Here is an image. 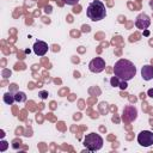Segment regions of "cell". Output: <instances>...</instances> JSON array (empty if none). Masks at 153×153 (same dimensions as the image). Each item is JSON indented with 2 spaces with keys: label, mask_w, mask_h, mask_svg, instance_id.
<instances>
[{
  "label": "cell",
  "mask_w": 153,
  "mask_h": 153,
  "mask_svg": "<svg viewBox=\"0 0 153 153\" xmlns=\"http://www.w3.org/2000/svg\"><path fill=\"white\" fill-rule=\"evenodd\" d=\"M114 74L118 79H121V80L129 81V80H131L135 76V74H136V67L134 66V63L131 61L121 59L114 66Z\"/></svg>",
  "instance_id": "cell-1"
},
{
  "label": "cell",
  "mask_w": 153,
  "mask_h": 153,
  "mask_svg": "<svg viewBox=\"0 0 153 153\" xmlns=\"http://www.w3.org/2000/svg\"><path fill=\"white\" fill-rule=\"evenodd\" d=\"M86 14H87L88 19H91L92 22H99V20L104 19L106 16L105 5L99 0H93L87 6Z\"/></svg>",
  "instance_id": "cell-2"
},
{
  "label": "cell",
  "mask_w": 153,
  "mask_h": 153,
  "mask_svg": "<svg viewBox=\"0 0 153 153\" xmlns=\"http://www.w3.org/2000/svg\"><path fill=\"white\" fill-rule=\"evenodd\" d=\"M84 146L86 147L87 151H91V152L99 151L103 147V137L99 134L90 133L84 139Z\"/></svg>",
  "instance_id": "cell-3"
},
{
  "label": "cell",
  "mask_w": 153,
  "mask_h": 153,
  "mask_svg": "<svg viewBox=\"0 0 153 153\" xmlns=\"http://www.w3.org/2000/svg\"><path fill=\"white\" fill-rule=\"evenodd\" d=\"M137 142L142 147H149L153 145V133L149 130H142L137 135Z\"/></svg>",
  "instance_id": "cell-4"
},
{
  "label": "cell",
  "mask_w": 153,
  "mask_h": 153,
  "mask_svg": "<svg viewBox=\"0 0 153 153\" xmlns=\"http://www.w3.org/2000/svg\"><path fill=\"white\" fill-rule=\"evenodd\" d=\"M137 118V110L134 105H126L122 112V120L124 122H133Z\"/></svg>",
  "instance_id": "cell-5"
},
{
  "label": "cell",
  "mask_w": 153,
  "mask_h": 153,
  "mask_svg": "<svg viewBox=\"0 0 153 153\" xmlns=\"http://www.w3.org/2000/svg\"><path fill=\"white\" fill-rule=\"evenodd\" d=\"M105 68V61L102 57H94L88 63V69L92 73H100Z\"/></svg>",
  "instance_id": "cell-6"
},
{
  "label": "cell",
  "mask_w": 153,
  "mask_h": 153,
  "mask_svg": "<svg viewBox=\"0 0 153 153\" xmlns=\"http://www.w3.org/2000/svg\"><path fill=\"white\" fill-rule=\"evenodd\" d=\"M151 24V18L146 13H140L135 19V26L141 30H146Z\"/></svg>",
  "instance_id": "cell-7"
},
{
  "label": "cell",
  "mask_w": 153,
  "mask_h": 153,
  "mask_svg": "<svg viewBox=\"0 0 153 153\" xmlns=\"http://www.w3.org/2000/svg\"><path fill=\"white\" fill-rule=\"evenodd\" d=\"M32 49H33V53H35L37 56H43V55L47 54L49 47H48V44H47L45 42H43V41H37V42L33 44V48H32Z\"/></svg>",
  "instance_id": "cell-8"
},
{
  "label": "cell",
  "mask_w": 153,
  "mask_h": 153,
  "mask_svg": "<svg viewBox=\"0 0 153 153\" xmlns=\"http://www.w3.org/2000/svg\"><path fill=\"white\" fill-rule=\"evenodd\" d=\"M141 76L143 80L148 81L151 79H153V66L152 65H146L142 67L141 69Z\"/></svg>",
  "instance_id": "cell-9"
},
{
  "label": "cell",
  "mask_w": 153,
  "mask_h": 153,
  "mask_svg": "<svg viewBox=\"0 0 153 153\" xmlns=\"http://www.w3.org/2000/svg\"><path fill=\"white\" fill-rule=\"evenodd\" d=\"M2 99H4V102H5L7 105H12V104L16 102L14 94H13L12 92H6V93L4 94V97H2Z\"/></svg>",
  "instance_id": "cell-10"
},
{
  "label": "cell",
  "mask_w": 153,
  "mask_h": 153,
  "mask_svg": "<svg viewBox=\"0 0 153 153\" xmlns=\"http://www.w3.org/2000/svg\"><path fill=\"white\" fill-rule=\"evenodd\" d=\"M14 99H16L17 103H24L26 100V94L22 91H17L14 93Z\"/></svg>",
  "instance_id": "cell-11"
},
{
  "label": "cell",
  "mask_w": 153,
  "mask_h": 153,
  "mask_svg": "<svg viewBox=\"0 0 153 153\" xmlns=\"http://www.w3.org/2000/svg\"><path fill=\"white\" fill-rule=\"evenodd\" d=\"M120 81H121V79H118L116 75H114V76L110 79V84H111V86H114V87H118V86H120Z\"/></svg>",
  "instance_id": "cell-12"
},
{
  "label": "cell",
  "mask_w": 153,
  "mask_h": 153,
  "mask_svg": "<svg viewBox=\"0 0 153 153\" xmlns=\"http://www.w3.org/2000/svg\"><path fill=\"white\" fill-rule=\"evenodd\" d=\"M79 1H80V0H63V2H65V4H67V5H71V6H73V5H76Z\"/></svg>",
  "instance_id": "cell-13"
},
{
  "label": "cell",
  "mask_w": 153,
  "mask_h": 153,
  "mask_svg": "<svg viewBox=\"0 0 153 153\" xmlns=\"http://www.w3.org/2000/svg\"><path fill=\"white\" fill-rule=\"evenodd\" d=\"M121 90H127V87H128V85H127V81H124V80H121L120 81V86H118Z\"/></svg>",
  "instance_id": "cell-14"
},
{
  "label": "cell",
  "mask_w": 153,
  "mask_h": 153,
  "mask_svg": "<svg viewBox=\"0 0 153 153\" xmlns=\"http://www.w3.org/2000/svg\"><path fill=\"white\" fill-rule=\"evenodd\" d=\"M7 146H8V143H7L6 141H4V140H2V141H1V147H0V151H1V152H5V151H6V148H7Z\"/></svg>",
  "instance_id": "cell-15"
},
{
  "label": "cell",
  "mask_w": 153,
  "mask_h": 153,
  "mask_svg": "<svg viewBox=\"0 0 153 153\" xmlns=\"http://www.w3.org/2000/svg\"><path fill=\"white\" fill-rule=\"evenodd\" d=\"M39 96H41L42 99H45V98L48 97V92H47V91H41V92H39Z\"/></svg>",
  "instance_id": "cell-16"
},
{
  "label": "cell",
  "mask_w": 153,
  "mask_h": 153,
  "mask_svg": "<svg viewBox=\"0 0 153 153\" xmlns=\"http://www.w3.org/2000/svg\"><path fill=\"white\" fill-rule=\"evenodd\" d=\"M147 93H148V96H149V97H151V98H153V88H149V90H148V92H147Z\"/></svg>",
  "instance_id": "cell-17"
}]
</instances>
